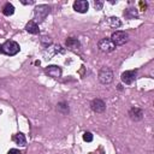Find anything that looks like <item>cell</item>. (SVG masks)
Here are the masks:
<instances>
[{"label": "cell", "mask_w": 154, "mask_h": 154, "mask_svg": "<svg viewBox=\"0 0 154 154\" xmlns=\"http://www.w3.org/2000/svg\"><path fill=\"white\" fill-rule=\"evenodd\" d=\"M136 75H137V71L136 70H129V71H125L122 73L120 76V79L124 84H131L134 83V81L136 79Z\"/></svg>", "instance_id": "cell-6"}, {"label": "cell", "mask_w": 154, "mask_h": 154, "mask_svg": "<svg viewBox=\"0 0 154 154\" xmlns=\"http://www.w3.org/2000/svg\"><path fill=\"white\" fill-rule=\"evenodd\" d=\"M111 41L114 43V46H123L129 41V35L125 31L122 30H117L112 34L111 36Z\"/></svg>", "instance_id": "cell-1"}, {"label": "cell", "mask_w": 154, "mask_h": 154, "mask_svg": "<svg viewBox=\"0 0 154 154\" xmlns=\"http://www.w3.org/2000/svg\"><path fill=\"white\" fill-rule=\"evenodd\" d=\"M65 45L70 49H78V48H81V42L77 38H73V37H69L65 41Z\"/></svg>", "instance_id": "cell-11"}, {"label": "cell", "mask_w": 154, "mask_h": 154, "mask_svg": "<svg viewBox=\"0 0 154 154\" xmlns=\"http://www.w3.org/2000/svg\"><path fill=\"white\" fill-rule=\"evenodd\" d=\"M107 23L112 28H119V26H122V22L117 17H109V18H107Z\"/></svg>", "instance_id": "cell-15"}, {"label": "cell", "mask_w": 154, "mask_h": 154, "mask_svg": "<svg viewBox=\"0 0 154 154\" xmlns=\"http://www.w3.org/2000/svg\"><path fill=\"white\" fill-rule=\"evenodd\" d=\"M19 51H20V47L16 41L8 40L2 45V53L7 55H16Z\"/></svg>", "instance_id": "cell-2"}, {"label": "cell", "mask_w": 154, "mask_h": 154, "mask_svg": "<svg viewBox=\"0 0 154 154\" xmlns=\"http://www.w3.org/2000/svg\"><path fill=\"white\" fill-rule=\"evenodd\" d=\"M83 140H84L85 142H91V141H93V134L89 132V131L84 132V134H83Z\"/></svg>", "instance_id": "cell-17"}, {"label": "cell", "mask_w": 154, "mask_h": 154, "mask_svg": "<svg viewBox=\"0 0 154 154\" xmlns=\"http://www.w3.org/2000/svg\"><path fill=\"white\" fill-rule=\"evenodd\" d=\"M129 117L131 120L134 122H138L143 118V111L138 107H132L130 111H129Z\"/></svg>", "instance_id": "cell-10"}, {"label": "cell", "mask_w": 154, "mask_h": 154, "mask_svg": "<svg viewBox=\"0 0 154 154\" xmlns=\"http://www.w3.org/2000/svg\"><path fill=\"white\" fill-rule=\"evenodd\" d=\"M48 13H49V6L48 5H38V6H36L35 10H34L35 20L38 22V23L42 22V20H45V18L47 17Z\"/></svg>", "instance_id": "cell-4"}, {"label": "cell", "mask_w": 154, "mask_h": 154, "mask_svg": "<svg viewBox=\"0 0 154 154\" xmlns=\"http://www.w3.org/2000/svg\"><path fill=\"white\" fill-rule=\"evenodd\" d=\"M97 77H99V81L102 84H109L113 81V72H112V70L109 67H106L105 66V67H101L100 69Z\"/></svg>", "instance_id": "cell-3"}, {"label": "cell", "mask_w": 154, "mask_h": 154, "mask_svg": "<svg viewBox=\"0 0 154 154\" xmlns=\"http://www.w3.org/2000/svg\"><path fill=\"white\" fill-rule=\"evenodd\" d=\"M25 30H26L28 32H30V34H38V31H40L37 23L34 22V20H29V22L26 23V25H25Z\"/></svg>", "instance_id": "cell-12"}, {"label": "cell", "mask_w": 154, "mask_h": 154, "mask_svg": "<svg viewBox=\"0 0 154 154\" xmlns=\"http://www.w3.org/2000/svg\"><path fill=\"white\" fill-rule=\"evenodd\" d=\"M45 72L48 76L53 77V78H59L61 76V69L58 65H49V66H47L46 70H45Z\"/></svg>", "instance_id": "cell-9"}, {"label": "cell", "mask_w": 154, "mask_h": 154, "mask_svg": "<svg viewBox=\"0 0 154 154\" xmlns=\"http://www.w3.org/2000/svg\"><path fill=\"white\" fill-rule=\"evenodd\" d=\"M102 6H103V2H102V1H97V0L94 1V7H95V10H101Z\"/></svg>", "instance_id": "cell-18"}, {"label": "cell", "mask_w": 154, "mask_h": 154, "mask_svg": "<svg viewBox=\"0 0 154 154\" xmlns=\"http://www.w3.org/2000/svg\"><path fill=\"white\" fill-rule=\"evenodd\" d=\"M101 154H103V153H101Z\"/></svg>", "instance_id": "cell-21"}, {"label": "cell", "mask_w": 154, "mask_h": 154, "mask_svg": "<svg viewBox=\"0 0 154 154\" xmlns=\"http://www.w3.org/2000/svg\"><path fill=\"white\" fill-rule=\"evenodd\" d=\"M90 108L93 112L95 113H102L105 112L106 109V103L101 100V99H94L91 102H90Z\"/></svg>", "instance_id": "cell-7"}, {"label": "cell", "mask_w": 154, "mask_h": 154, "mask_svg": "<svg viewBox=\"0 0 154 154\" xmlns=\"http://www.w3.org/2000/svg\"><path fill=\"white\" fill-rule=\"evenodd\" d=\"M58 111H60V112H63V113H67L69 112V106H67V103H65V102H60V103H58Z\"/></svg>", "instance_id": "cell-16"}, {"label": "cell", "mask_w": 154, "mask_h": 154, "mask_svg": "<svg viewBox=\"0 0 154 154\" xmlns=\"http://www.w3.org/2000/svg\"><path fill=\"white\" fill-rule=\"evenodd\" d=\"M0 53H2V45H0Z\"/></svg>", "instance_id": "cell-20"}, {"label": "cell", "mask_w": 154, "mask_h": 154, "mask_svg": "<svg viewBox=\"0 0 154 154\" xmlns=\"http://www.w3.org/2000/svg\"><path fill=\"white\" fill-rule=\"evenodd\" d=\"M89 8V2L85 0H77L73 2V10L78 13H85Z\"/></svg>", "instance_id": "cell-8"}, {"label": "cell", "mask_w": 154, "mask_h": 154, "mask_svg": "<svg viewBox=\"0 0 154 154\" xmlns=\"http://www.w3.org/2000/svg\"><path fill=\"white\" fill-rule=\"evenodd\" d=\"M13 141H14L18 146H22V147H24V146L26 144V138H25V136H24L22 132H18L17 135H14V136H13Z\"/></svg>", "instance_id": "cell-13"}, {"label": "cell", "mask_w": 154, "mask_h": 154, "mask_svg": "<svg viewBox=\"0 0 154 154\" xmlns=\"http://www.w3.org/2000/svg\"><path fill=\"white\" fill-rule=\"evenodd\" d=\"M7 154H22L18 149H14V148H12V149H10L8 152H7Z\"/></svg>", "instance_id": "cell-19"}, {"label": "cell", "mask_w": 154, "mask_h": 154, "mask_svg": "<svg viewBox=\"0 0 154 154\" xmlns=\"http://www.w3.org/2000/svg\"><path fill=\"white\" fill-rule=\"evenodd\" d=\"M2 13L5 16H7V17L8 16H12L14 13V6L12 4H10V2H6L4 5V7H2Z\"/></svg>", "instance_id": "cell-14"}, {"label": "cell", "mask_w": 154, "mask_h": 154, "mask_svg": "<svg viewBox=\"0 0 154 154\" xmlns=\"http://www.w3.org/2000/svg\"><path fill=\"white\" fill-rule=\"evenodd\" d=\"M97 47L101 52H105V53H109V52H113L116 49V46L114 43L111 41V38L108 37H105V38H101L99 42H97Z\"/></svg>", "instance_id": "cell-5"}]
</instances>
